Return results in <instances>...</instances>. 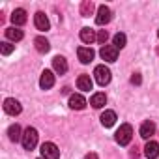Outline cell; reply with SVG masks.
I'll list each match as a JSON object with an SVG mask.
<instances>
[{"mask_svg":"<svg viewBox=\"0 0 159 159\" xmlns=\"http://www.w3.org/2000/svg\"><path fill=\"white\" fill-rule=\"evenodd\" d=\"M114 139H116V142H118L120 146H127V144L131 142V139H133V127H131L129 124L120 125V129L116 131Z\"/></svg>","mask_w":159,"mask_h":159,"instance_id":"6da1fadb","label":"cell"},{"mask_svg":"<svg viewBox=\"0 0 159 159\" xmlns=\"http://www.w3.org/2000/svg\"><path fill=\"white\" fill-rule=\"evenodd\" d=\"M21 144L25 150H34L36 144H38V131L34 127H26L23 131V139H21Z\"/></svg>","mask_w":159,"mask_h":159,"instance_id":"7a4b0ae2","label":"cell"},{"mask_svg":"<svg viewBox=\"0 0 159 159\" xmlns=\"http://www.w3.org/2000/svg\"><path fill=\"white\" fill-rule=\"evenodd\" d=\"M94 77H96V81H98L99 86H105V84L111 83V69L107 66H98L94 69Z\"/></svg>","mask_w":159,"mask_h":159,"instance_id":"3957f363","label":"cell"},{"mask_svg":"<svg viewBox=\"0 0 159 159\" xmlns=\"http://www.w3.org/2000/svg\"><path fill=\"white\" fill-rule=\"evenodd\" d=\"M41 155H43V159H58L60 157V150L52 142H43L41 144Z\"/></svg>","mask_w":159,"mask_h":159,"instance_id":"277c9868","label":"cell"},{"mask_svg":"<svg viewBox=\"0 0 159 159\" xmlns=\"http://www.w3.org/2000/svg\"><path fill=\"white\" fill-rule=\"evenodd\" d=\"M99 54H101V58L105 62H116L118 60V49L114 45H103L101 51H99Z\"/></svg>","mask_w":159,"mask_h":159,"instance_id":"5b68a950","label":"cell"},{"mask_svg":"<svg viewBox=\"0 0 159 159\" xmlns=\"http://www.w3.org/2000/svg\"><path fill=\"white\" fill-rule=\"evenodd\" d=\"M4 111H6L10 116H17V114H21L23 107H21V103H19L17 99H13V98H8V99L4 101Z\"/></svg>","mask_w":159,"mask_h":159,"instance_id":"8992f818","label":"cell"},{"mask_svg":"<svg viewBox=\"0 0 159 159\" xmlns=\"http://www.w3.org/2000/svg\"><path fill=\"white\" fill-rule=\"evenodd\" d=\"M111 19H112V11H111V8H107V6H99V8H98L96 23H98L99 26H103V25H107Z\"/></svg>","mask_w":159,"mask_h":159,"instance_id":"52a82bcc","label":"cell"},{"mask_svg":"<svg viewBox=\"0 0 159 159\" xmlns=\"http://www.w3.org/2000/svg\"><path fill=\"white\" fill-rule=\"evenodd\" d=\"M39 86H41L43 90H49V88H52V86H54V75H52V71L45 69V71L41 73V79H39Z\"/></svg>","mask_w":159,"mask_h":159,"instance_id":"ba28073f","label":"cell"},{"mask_svg":"<svg viewBox=\"0 0 159 159\" xmlns=\"http://www.w3.org/2000/svg\"><path fill=\"white\" fill-rule=\"evenodd\" d=\"M77 54H79V60H81L83 64H90L96 56V52L90 49V47H79L77 49Z\"/></svg>","mask_w":159,"mask_h":159,"instance_id":"9c48e42d","label":"cell"},{"mask_svg":"<svg viewBox=\"0 0 159 159\" xmlns=\"http://www.w3.org/2000/svg\"><path fill=\"white\" fill-rule=\"evenodd\" d=\"M34 23H36V28H38V30H49V28H51V23H49L47 15H45L43 11H38V13L34 15Z\"/></svg>","mask_w":159,"mask_h":159,"instance_id":"30bf717a","label":"cell"},{"mask_svg":"<svg viewBox=\"0 0 159 159\" xmlns=\"http://www.w3.org/2000/svg\"><path fill=\"white\" fill-rule=\"evenodd\" d=\"M69 107H71L73 111H83V109L86 107V99H84L81 94H73V96L69 98Z\"/></svg>","mask_w":159,"mask_h":159,"instance_id":"8fae6325","label":"cell"},{"mask_svg":"<svg viewBox=\"0 0 159 159\" xmlns=\"http://www.w3.org/2000/svg\"><path fill=\"white\" fill-rule=\"evenodd\" d=\"M144 155H146L148 159H157V157H159V144L153 142V140H150V142L144 146Z\"/></svg>","mask_w":159,"mask_h":159,"instance_id":"7c38bea8","label":"cell"},{"mask_svg":"<svg viewBox=\"0 0 159 159\" xmlns=\"http://www.w3.org/2000/svg\"><path fill=\"white\" fill-rule=\"evenodd\" d=\"M52 67H54V71H56L58 75H64V73L67 71V62H66V58H64V56H54V58H52Z\"/></svg>","mask_w":159,"mask_h":159,"instance_id":"4fadbf2b","label":"cell"},{"mask_svg":"<svg viewBox=\"0 0 159 159\" xmlns=\"http://www.w3.org/2000/svg\"><path fill=\"white\" fill-rule=\"evenodd\" d=\"M77 86H79V90H83V92H90L92 90V79H90V75H81L77 79Z\"/></svg>","mask_w":159,"mask_h":159,"instance_id":"5bb4252c","label":"cell"},{"mask_svg":"<svg viewBox=\"0 0 159 159\" xmlns=\"http://www.w3.org/2000/svg\"><path fill=\"white\" fill-rule=\"evenodd\" d=\"M11 23H13L15 26H21V25H25V23H26V11H25L23 8L15 10V11L11 13Z\"/></svg>","mask_w":159,"mask_h":159,"instance_id":"9a60e30c","label":"cell"},{"mask_svg":"<svg viewBox=\"0 0 159 159\" xmlns=\"http://www.w3.org/2000/svg\"><path fill=\"white\" fill-rule=\"evenodd\" d=\"M105 103H107V96H105L103 92H98V94H94V96L90 98V105H92L94 109H101Z\"/></svg>","mask_w":159,"mask_h":159,"instance_id":"2e32d148","label":"cell"},{"mask_svg":"<svg viewBox=\"0 0 159 159\" xmlns=\"http://www.w3.org/2000/svg\"><path fill=\"white\" fill-rule=\"evenodd\" d=\"M153 133H155V124H153V122L148 120V122H144V124L140 125V137H142V139H150Z\"/></svg>","mask_w":159,"mask_h":159,"instance_id":"e0dca14e","label":"cell"},{"mask_svg":"<svg viewBox=\"0 0 159 159\" xmlns=\"http://www.w3.org/2000/svg\"><path fill=\"white\" fill-rule=\"evenodd\" d=\"M6 38L11 39V41H21V39L25 38V34H23V30H19V28L10 26V28H6Z\"/></svg>","mask_w":159,"mask_h":159,"instance_id":"ac0fdd59","label":"cell"},{"mask_svg":"<svg viewBox=\"0 0 159 159\" xmlns=\"http://www.w3.org/2000/svg\"><path fill=\"white\" fill-rule=\"evenodd\" d=\"M114 122H116V112H114V111H105V112L101 114V124H103L105 127H112Z\"/></svg>","mask_w":159,"mask_h":159,"instance_id":"d6986e66","label":"cell"},{"mask_svg":"<svg viewBox=\"0 0 159 159\" xmlns=\"http://www.w3.org/2000/svg\"><path fill=\"white\" fill-rule=\"evenodd\" d=\"M34 45H36V49H38L39 52H49V49H51L49 41H47L43 36H38V38L34 39Z\"/></svg>","mask_w":159,"mask_h":159,"instance_id":"ffe728a7","label":"cell"},{"mask_svg":"<svg viewBox=\"0 0 159 159\" xmlns=\"http://www.w3.org/2000/svg\"><path fill=\"white\" fill-rule=\"evenodd\" d=\"M8 135H10V140H13V142H19V140L23 139V133H21V127H19L17 124H13V125H10V129H8Z\"/></svg>","mask_w":159,"mask_h":159,"instance_id":"44dd1931","label":"cell"},{"mask_svg":"<svg viewBox=\"0 0 159 159\" xmlns=\"http://www.w3.org/2000/svg\"><path fill=\"white\" fill-rule=\"evenodd\" d=\"M81 39H83L84 43H92L94 39H98V36H96V32H94L92 28H83V30H81Z\"/></svg>","mask_w":159,"mask_h":159,"instance_id":"7402d4cb","label":"cell"},{"mask_svg":"<svg viewBox=\"0 0 159 159\" xmlns=\"http://www.w3.org/2000/svg\"><path fill=\"white\" fill-rule=\"evenodd\" d=\"M94 13V2L92 0H84V2L81 4V15L83 17H90Z\"/></svg>","mask_w":159,"mask_h":159,"instance_id":"603a6c76","label":"cell"},{"mask_svg":"<svg viewBox=\"0 0 159 159\" xmlns=\"http://www.w3.org/2000/svg\"><path fill=\"white\" fill-rule=\"evenodd\" d=\"M112 41H114V47H116V49H124V47H125V41H127V38H125V34L118 32V34L112 38Z\"/></svg>","mask_w":159,"mask_h":159,"instance_id":"cb8c5ba5","label":"cell"},{"mask_svg":"<svg viewBox=\"0 0 159 159\" xmlns=\"http://www.w3.org/2000/svg\"><path fill=\"white\" fill-rule=\"evenodd\" d=\"M13 49H15V45H11L10 41H2V43H0V51H2V54H11L13 52Z\"/></svg>","mask_w":159,"mask_h":159,"instance_id":"d4e9b609","label":"cell"},{"mask_svg":"<svg viewBox=\"0 0 159 159\" xmlns=\"http://www.w3.org/2000/svg\"><path fill=\"white\" fill-rule=\"evenodd\" d=\"M109 39V34H107V30H99V34H98V41L101 43V45H105V41Z\"/></svg>","mask_w":159,"mask_h":159,"instance_id":"484cf974","label":"cell"},{"mask_svg":"<svg viewBox=\"0 0 159 159\" xmlns=\"http://www.w3.org/2000/svg\"><path fill=\"white\" fill-rule=\"evenodd\" d=\"M140 83H142L140 73H133V77H131V84H140Z\"/></svg>","mask_w":159,"mask_h":159,"instance_id":"4316f807","label":"cell"},{"mask_svg":"<svg viewBox=\"0 0 159 159\" xmlns=\"http://www.w3.org/2000/svg\"><path fill=\"white\" fill-rule=\"evenodd\" d=\"M84 159H99V157H98V153H88Z\"/></svg>","mask_w":159,"mask_h":159,"instance_id":"83f0119b","label":"cell"},{"mask_svg":"<svg viewBox=\"0 0 159 159\" xmlns=\"http://www.w3.org/2000/svg\"><path fill=\"white\" fill-rule=\"evenodd\" d=\"M131 157H139V150H137V148H133V152H131Z\"/></svg>","mask_w":159,"mask_h":159,"instance_id":"f1b7e54d","label":"cell"},{"mask_svg":"<svg viewBox=\"0 0 159 159\" xmlns=\"http://www.w3.org/2000/svg\"><path fill=\"white\" fill-rule=\"evenodd\" d=\"M157 36H159V30H157Z\"/></svg>","mask_w":159,"mask_h":159,"instance_id":"f546056e","label":"cell"},{"mask_svg":"<svg viewBox=\"0 0 159 159\" xmlns=\"http://www.w3.org/2000/svg\"><path fill=\"white\" fill-rule=\"evenodd\" d=\"M157 52H159V49H157Z\"/></svg>","mask_w":159,"mask_h":159,"instance_id":"4dcf8cb0","label":"cell"}]
</instances>
